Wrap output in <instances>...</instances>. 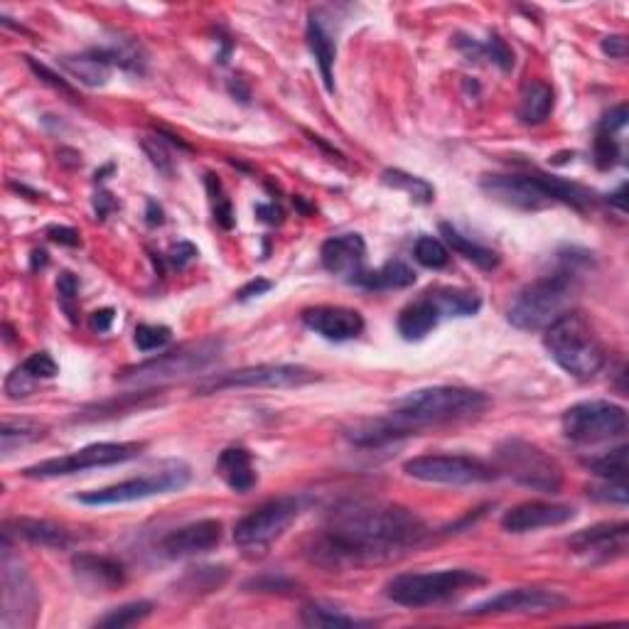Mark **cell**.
Masks as SVG:
<instances>
[{
	"label": "cell",
	"mask_w": 629,
	"mask_h": 629,
	"mask_svg": "<svg viewBox=\"0 0 629 629\" xmlns=\"http://www.w3.org/2000/svg\"><path fill=\"white\" fill-rule=\"evenodd\" d=\"M300 516V499L276 497L263 502L234 526V541L241 548H266L286 534V529Z\"/></svg>",
	"instance_id": "obj_15"
},
{
	"label": "cell",
	"mask_w": 629,
	"mask_h": 629,
	"mask_svg": "<svg viewBox=\"0 0 629 629\" xmlns=\"http://www.w3.org/2000/svg\"><path fill=\"white\" fill-rule=\"evenodd\" d=\"M489 406V399L482 391L465 389V386H430L406 394L394 403V416L406 423L413 433L426 426L440 423L467 421L480 416Z\"/></svg>",
	"instance_id": "obj_5"
},
{
	"label": "cell",
	"mask_w": 629,
	"mask_h": 629,
	"mask_svg": "<svg viewBox=\"0 0 629 629\" xmlns=\"http://www.w3.org/2000/svg\"><path fill=\"white\" fill-rule=\"evenodd\" d=\"M625 195H627V185H622L620 190L615 192V195H610V202L615 204V207L620 209V212H625V209H627V204H625Z\"/></svg>",
	"instance_id": "obj_61"
},
{
	"label": "cell",
	"mask_w": 629,
	"mask_h": 629,
	"mask_svg": "<svg viewBox=\"0 0 629 629\" xmlns=\"http://www.w3.org/2000/svg\"><path fill=\"white\" fill-rule=\"evenodd\" d=\"M145 222H148L150 227H160V224L165 222V212H163V207H160L158 202H153V200L148 202V212H145Z\"/></svg>",
	"instance_id": "obj_60"
},
{
	"label": "cell",
	"mask_w": 629,
	"mask_h": 629,
	"mask_svg": "<svg viewBox=\"0 0 629 629\" xmlns=\"http://www.w3.org/2000/svg\"><path fill=\"white\" fill-rule=\"evenodd\" d=\"M229 578V571L222 566H202V568H190L182 578V585L192 593H212V590L222 588L224 580Z\"/></svg>",
	"instance_id": "obj_40"
},
{
	"label": "cell",
	"mask_w": 629,
	"mask_h": 629,
	"mask_svg": "<svg viewBox=\"0 0 629 629\" xmlns=\"http://www.w3.org/2000/svg\"><path fill=\"white\" fill-rule=\"evenodd\" d=\"M45 426L32 421H5L3 430H0V443H3V453L10 455L15 448H23V445L35 443V440L45 438Z\"/></svg>",
	"instance_id": "obj_37"
},
{
	"label": "cell",
	"mask_w": 629,
	"mask_h": 629,
	"mask_svg": "<svg viewBox=\"0 0 629 629\" xmlns=\"http://www.w3.org/2000/svg\"><path fill=\"white\" fill-rule=\"evenodd\" d=\"M45 266H47V251H42V249L32 251V271H37V268H45Z\"/></svg>",
	"instance_id": "obj_62"
},
{
	"label": "cell",
	"mask_w": 629,
	"mask_h": 629,
	"mask_svg": "<svg viewBox=\"0 0 629 629\" xmlns=\"http://www.w3.org/2000/svg\"><path fill=\"white\" fill-rule=\"evenodd\" d=\"M271 288H273L271 281H266V278H256V281L246 283V286L241 288L239 293H236V300H241V303H244V300L258 298V295L268 293V290H271Z\"/></svg>",
	"instance_id": "obj_55"
},
{
	"label": "cell",
	"mask_w": 629,
	"mask_h": 629,
	"mask_svg": "<svg viewBox=\"0 0 629 629\" xmlns=\"http://www.w3.org/2000/svg\"><path fill=\"white\" fill-rule=\"evenodd\" d=\"M595 499H602V502H615V504H627L629 492L625 482H607L605 487H593L590 489Z\"/></svg>",
	"instance_id": "obj_50"
},
{
	"label": "cell",
	"mask_w": 629,
	"mask_h": 629,
	"mask_svg": "<svg viewBox=\"0 0 629 629\" xmlns=\"http://www.w3.org/2000/svg\"><path fill=\"white\" fill-rule=\"evenodd\" d=\"M544 344L553 362L566 374L585 381L605 367V344H602L598 330L578 310H568L556 322L546 327Z\"/></svg>",
	"instance_id": "obj_4"
},
{
	"label": "cell",
	"mask_w": 629,
	"mask_h": 629,
	"mask_svg": "<svg viewBox=\"0 0 629 629\" xmlns=\"http://www.w3.org/2000/svg\"><path fill=\"white\" fill-rule=\"evenodd\" d=\"M563 435L578 445L620 438L627 430V411L612 401H580L561 418Z\"/></svg>",
	"instance_id": "obj_11"
},
{
	"label": "cell",
	"mask_w": 629,
	"mask_h": 629,
	"mask_svg": "<svg viewBox=\"0 0 629 629\" xmlns=\"http://www.w3.org/2000/svg\"><path fill=\"white\" fill-rule=\"evenodd\" d=\"M305 37H308V47H310V52H313L317 67H320L325 89L330 91V94H335V82H332V77H335L332 69H335V57H337L335 40H332V35L325 30V25H322V20L317 18V15H310Z\"/></svg>",
	"instance_id": "obj_28"
},
{
	"label": "cell",
	"mask_w": 629,
	"mask_h": 629,
	"mask_svg": "<svg viewBox=\"0 0 629 629\" xmlns=\"http://www.w3.org/2000/svg\"><path fill=\"white\" fill-rule=\"evenodd\" d=\"M217 475L222 477L224 485L234 492L246 494L256 487V467L254 458L246 448H227L222 450L217 460Z\"/></svg>",
	"instance_id": "obj_24"
},
{
	"label": "cell",
	"mask_w": 629,
	"mask_h": 629,
	"mask_svg": "<svg viewBox=\"0 0 629 629\" xmlns=\"http://www.w3.org/2000/svg\"><path fill=\"white\" fill-rule=\"evenodd\" d=\"M595 163H598L600 170H610L612 165L617 163V158H620V143H617L615 136H610V133L605 131H598L595 133Z\"/></svg>",
	"instance_id": "obj_44"
},
{
	"label": "cell",
	"mask_w": 629,
	"mask_h": 629,
	"mask_svg": "<svg viewBox=\"0 0 629 629\" xmlns=\"http://www.w3.org/2000/svg\"><path fill=\"white\" fill-rule=\"evenodd\" d=\"M190 477H192V470L187 462L163 460L158 467H155V470L133 477V480L77 494V502L89 504V507H111V504L138 502V499L155 497V494L177 492V489L187 487Z\"/></svg>",
	"instance_id": "obj_9"
},
{
	"label": "cell",
	"mask_w": 629,
	"mask_h": 629,
	"mask_svg": "<svg viewBox=\"0 0 629 629\" xmlns=\"http://www.w3.org/2000/svg\"><path fill=\"white\" fill-rule=\"evenodd\" d=\"M320 258L325 271H330L337 278H344L347 283H354V286L367 273V268H364L367 244H364L362 234L332 236V239H327L322 244Z\"/></svg>",
	"instance_id": "obj_17"
},
{
	"label": "cell",
	"mask_w": 629,
	"mask_h": 629,
	"mask_svg": "<svg viewBox=\"0 0 629 629\" xmlns=\"http://www.w3.org/2000/svg\"><path fill=\"white\" fill-rule=\"evenodd\" d=\"M222 541V521L217 519H202L195 524H187L182 529L170 531L163 541H160V551L168 558H185L197 556V553L212 551Z\"/></svg>",
	"instance_id": "obj_21"
},
{
	"label": "cell",
	"mask_w": 629,
	"mask_h": 629,
	"mask_svg": "<svg viewBox=\"0 0 629 629\" xmlns=\"http://www.w3.org/2000/svg\"><path fill=\"white\" fill-rule=\"evenodd\" d=\"M3 534L18 536V539H25L30 544L45 548H69L74 544V534L67 526L47 519H28V516L5 521Z\"/></svg>",
	"instance_id": "obj_23"
},
{
	"label": "cell",
	"mask_w": 629,
	"mask_h": 629,
	"mask_svg": "<svg viewBox=\"0 0 629 629\" xmlns=\"http://www.w3.org/2000/svg\"><path fill=\"white\" fill-rule=\"evenodd\" d=\"M440 234L445 236V241H448V246L455 251V254H460L470 263H475V266L482 268V271H494V268L499 266V256L494 254L492 249H487V246H482V244H477V241L462 236L453 224H440Z\"/></svg>",
	"instance_id": "obj_34"
},
{
	"label": "cell",
	"mask_w": 629,
	"mask_h": 629,
	"mask_svg": "<svg viewBox=\"0 0 629 629\" xmlns=\"http://www.w3.org/2000/svg\"><path fill=\"white\" fill-rule=\"evenodd\" d=\"M47 236H50L52 241H57V244H64V246L82 244V239H79V231L72 229V227H50L47 229Z\"/></svg>",
	"instance_id": "obj_54"
},
{
	"label": "cell",
	"mask_w": 629,
	"mask_h": 629,
	"mask_svg": "<svg viewBox=\"0 0 629 629\" xmlns=\"http://www.w3.org/2000/svg\"><path fill=\"white\" fill-rule=\"evenodd\" d=\"M482 57L489 59V62H494L497 67H502L504 72H509V69L514 67L512 50H509L507 42H504L499 35H489V40L482 42Z\"/></svg>",
	"instance_id": "obj_46"
},
{
	"label": "cell",
	"mask_w": 629,
	"mask_h": 629,
	"mask_svg": "<svg viewBox=\"0 0 629 629\" xmlns=\"http://www.w3.org/2000/svg\"><path fill=\"white\" fill-rule=\"evenodd\" d=\"M214 219H217L224 229L234 227V212H231V202L227 197H219V200L214 202Z\"/></svg>",
	"instance_id": "obj_57"
},
{
	"label": "cell",
	"mask_w": 629,
	"mask_h": 629,
	"mask_svg": "<svg viewBox=\"0 0 629 629\" xmlns=\"http://www.w3.org/2000/svg\"><path fill=\"white\" fill-rule=\"evenodd\" d=\"M428 298L433 300L435 308L440 310L443 317H472L480 313L482 308V298L475 293V290L467 288H450V286H440L428 290Z\"/></svg>",
	"instance_id": "obj_30"
},
{
	"label": "cell",
	"mask_w": 629,
	"mask_h": 629,
	"mask_svg": "<svg viewBox=\"0 0 629 629\" xmlns=\"http://www.w3.org/2000/svg\"><path fill=\"white\" fill-rule=\"evenodd\" d=\"M118 207V202L114 200V197L109 195V192H99V195L94 197V209H96V219H106L111 212Z\"/></svg>",
	"instance_id": "obj_58"
},
{
	"label": "cell",
	"mask_w": 629,
	"mask_h": 629,
	"mask_svg": "<svg viewBox=\"0 0 629 629\" xmlns=\"http://www.w3.org/2000/svg\"><path fill=\"white\" fill-rule=\"evenodd\" d=\"M145 450V443H94L86 448L69 453L64 458L42 460L37 465L25 467L23 475L30 480H55V477L77 475V472L94 470V467H111L118 462L138 458Z\"/></svg>",
	"instance_id": "obj_13"
},
{
	"label": "cell",
	"mask_w": 629,
	"mask_h": 629,
	"mask_svg": "<svg viewBox=\"0 0 629 629\" xmlns=\"http://www.w3.org/2000/svg\"><path fill=\"white\" fill-rule=\"evenodd\" d=\"M57 293H59V300H62V308L67 310L69 320L77 322V310H74V300H77L79 283H77V278H74L69 271L59 273V278H57Z\"/></svg>",
	"instance_id": "obj_48"
},
{
	"label": "cell",
	"mask_w": 629,
	"mask_h": 629,
	"mask_svg": "<svg viewBox=\"0 0 629 629\" xmlns=\"http://www.w3.org/2000/svg\"><path fill=\"white\" fill-rule=\"evenodd\" d=\"M25 59H28V67L32 69V74H35L40 82H45L47 86H52V89L59 91V94H64V96H69L72 101H77V91H74V86L69 84L67 79H62L57 72H52L47 64H40L37 59H32V57H25Z\"/></svg>",
	"instance_id": "obj_45"
},
{
	"label": "cell",
	"mask_w": 629,
	"mask_h": 629,
	"mask_svg": "<svg viewBox=\"0 0 629 629\" xmlns=\"http://www.w3.org/2000/svg\"><path fill=\"white\" fill-rule=\"evenodd\" d=\"M625 123H627V106L620 104V106H615L610 114L602 116L598 131H605V133H610V136H615L617 131H622V128H625Z\"/></svg>",
	"instance_id": "obj_51"
},
{
	"label": "cell",
	"mask_w": 629,
	"mask_h": 629,
	"mask_svg": "<svg viewBox=\"0 0 629 629\" xmlns=\"http://www.w3.org/2000/svg\"><path fill=\"white\" fill-rule=\"evenodd\" d=\"M430 539L426 521L411 509L384 502H349L305 541V556L325 571H352L394 561Z\"/></svg>",
	"instance_id": "obj_1"
},
{
	"label": "cell",
	"mask_w": 629,
	"mask_h": 629,
	"mask_svg": "<svg viewBox=\"0 0 629 629\" xmlns=\"http://www.w3.org/2000/svg\"><path fill=\"white\" fill-rule=\"evenodd\" d=\"M413 256L426 268H445L450 263V251L435 236H421L416 246H413Z\"/></svg>",
	"instance_id": "obj_41"
},
{
	"label": "cell",
	"mask_w": 629,
	"mask_h": 629,
	"mask_svg": "<svg viewBox=\"0 0 629 629\" xmlns=\"http://www.w3.org/2000/svg\"><path fill=\"white\" fill-rule=\"evenodd\" d=\"M320 379L313 369L300 364H256V367L236 369V372L207 376L195 386L197 396L222 394L231 389H293V386L313 384Z\"/></svg>",
	"instance_id": "obj_10"
},
{
	"label": "cell",
	"mask_w": 629,
	"mask_h": 629,
	"mask_svg": "<svg viewBox=\"0 0 629 629\" xmlns=\"http://www.w3.org/2000/svg\"><path fill=\"white\" fill-rule=\"evenodd\" d=\"M114 67L128 69V72L143 74L145 72V52L136 37H126L123 32H116L104 47H99Z\"/></svg>",
	"instance_id": "obj_33"
},
{
	"label": "cell",
	"mask_w": 629,
	"mask_h": 629,
	"mask_svg": "<svg viewBox=\"0 0 629 629\" xmlns=\"http://www.w3.org/2000/svg\"><path fill=\"white\" fill-rule=\"evenodd\" d=\"M413 283H416V271L401 258H394V261L384 263L376 271L364 273L357 281V286L367 290H399L413 286Z\"/></svg>",
	"instance_id": "obj_31"
},
{
	"label": "cell",
	"mask_w": 629,
	"mask_h": 629,
	"mask_svg": "<svg viewBox=\"0 0 629 629\" xmlns=\"http://www.w3.org/2000/svg\"><path fill=\"white\" fill-rule=\"evenodd\" d=\"M3 615L0 625L5 629L30 627L35 622L37 610H40V595H37L35 583L30 573L20 563L10 548V536H3Z\"/></svg>",
	"instance_id": "obj_14"
},
{
	"label": "cell",
	"mask_w": 629,
	"mask_h": 629,
	"mask_svg": "<svg viewBox=\"0 0 629 629\" xmlns=\"http://www.w3.org/2000/svg\"><path fill=\"white\" fill-rule=\"evenodd\" d=\"M485 585V575L470 568H448L435 573H401L386 583V598L401 607H430Z\"/></svg>",
	"instance_id": "obj_6"
},
{
	"label": "cell",
	"mask_w": 629,
	"mask_h": 629,
	"mask_svg": "<svg viewBox=\"0 0 629 629\" xmlns=\"http://www.w3.org/2000/svg\"><path fill=\"white\" fill-rule=\"evenodd\" d=\"M160 391H141V394H123L121 399H111L104 403H96V406L84 408L74 421H101V418H111V416H121V413H131V411H141V408L150 406V403L158 401Z\"/></svg>",
	"instance_id": "obj_32"
},
{
	"label": "cell",
	"mask_w": 629,
	"mask_h": 629,
	"mask_svg": "<svg viewBox=\"0 0 629 629\" xmlns=\"http://www.w3.org/2000/svg\"><path fill=\"white\" fill-rule=\"evenodd\" d=\"M172 340V330L165 325H138L133 342L141 352H153V349H163Z\"/></svg>",
	"instance_id": "obj_42"
},
{
	"label": "cell",
	"mask_w": 629,
	"mask_h": 629,
	"mask_svg": "<svg viewBox=\"0 0 629 629\" xmlns=\"http://www.w3.org/2000/svg\"><path fill=\"white\" fill-rule=\"evenodd\" d=\"M150 612H153V602H148V600L128 602V605L116 607V610H111L109 615L96 620V627H106V629L133 627V625H138V622H143L145 617H150Z\"/></svg>",
	"instance_id": "obj_38"
},
{
	"label": "cell",
	"mask_w": 629,
	"mask_h": 629,
	"mask_svg": "<svg viewBox=\"0 0 629 629\" xmlns=\"http://www.w3.org/2000/svg\"><path fill=\"white\" fill-rule=\"evenodd\" d=\"M195 256H197V249L190 244V241H180V244H175L168 251V261L175 268H185Z\"/></svg>",
	"instance_id": "obj_52"
},
{
	"label": "cell",
	"mask_w": 629,
	"mask_h": 629,
	"mask_svg": "<svg viewBox=\"0 0 629 629\" xmlns=\"http://www.w3.org/2000/svg\"><path fill=\"white\" fill-rule=\"evenodd\" d=\"M494 467L502 475L512 477L516 485L534 492L558 494L563 487V470L556 458L539 445L521 438H507L494 450Z\"/></svg>",
	"instance_id": "obj_7"
},
{
	"label": "cell",
	"mask_w": 629,
	"mask_h": 629,
	"mask_svg": "<svg viewBox=\"0 0 629 629\" xmlns=\"http://www.w3.org/2000/svg\"><path fill=\"white\" fill-rule=\"evenodd\" d=\"M440 320H443L440 310L435 308V303L428 298V293H423L421 298L413 300L411 305H406V308L401 310L396 327H399V335L403 340L418 342L426 335H430V332L438 327Z\"/></svg>",
	"instance_id": "obj_26"
},
{
	"label": "cell",
	"mask_w": 629,
	"mask_h": 629,
	"mask_svg": "<svg viewBox=\"0 0 629 629\" xmlns=\"http://www.w3.org/2000/svg\"><path fill=\"white\" fill-rule=\"evenodd\" d=\"M35 381L37 379H32L23 367L13 369L8 379H5V394H8V399H25L35 389Z\"/></svg>",
	"instance_id": "obj_49"
},
{
	"label": "cell",
	"mask_w": 629,
	"mask_h": 629,
	"mask_svg": "<svg viewBox=\"0 0 629 629\" xmlns=\"http://www.w3.org/2000/svg\"><path fill=\"white\" fill-rule=\"evenodd\" d=\"M256 214L268 224H281L283 222V212L276 207V204H258Z\"/></svg>",
	"instance_id": "obj_59"
},
{
	"label": "cell",
	"mask_w": 629,
	"mask_h": 629,
	"mask_svg": "<svg viewBox=\"0 0 629 629\" xmlns=\"http://www.w3.org/2000/svg\"><path fill=\"white\" fill-rule=\"evenodd\" d=\"M629 524L627 521H607V524L590 526L571 536L568 546L580 556L595 558V561H610L627 551Z\"/></svg>",
	"instance_id": "obj_20"
},
{
	"label": "cell",
	"mask_w": 629,
	"mask_h": 629,
	"mask_svg": "<svg viewBox=\"0 0 629 629\" xmlns=\"http://www.w3.org/2000/svg\"><path fill=\"white\" fill-rule=\"evenodd\" d=\"M583 465L588 467L593 475L602 477L605 482H625L627 477V445L610 450V453L598 455V458L583 460Z\"/></svg>",
	"instance_id": "obj_36"
},
{
	"label": "cell",
	"mask_w": 629,
	"mask_h": 629,
	"mask_svg": "<svg viewBox=\"0 0 629 629\" xmlns=\"http://www.w3.org/2000/svg\"><path fill=\"white\" fill-rule=\"evenodd\" d=\"M59 64H62V69L69 74V77L77 79L79 84L91 86V89L109 84L111 72H114V64L106 59V55L99 50V47H96V50L82 52V55L62 57L59 59Z\"/></svg>",
	"instance_id": "obj_25"
},
{
	"label": "cell",
	"mask_w": 629,
	"mask_h": 629,
	"mask_svg": "<svg viewBox=\"0 0 629 629\" xmlns=\"http://www.w3.org/2000/svg\"><path fill=\"white\" fill-rule=\"evenodd\" d=\"M74 578L94 593H114L126 583V566L116 558L96 556V553H77L72 558Z\"/></svg>",
	"instance_id": "obj_22"
},
{
	"label": "cell",
	"mask_w": 629,
	"mask_h": 629,
	"mask_svg": "<svg viewBox=\"0 0 629 629\" xmlns=\"http://www.w3.org/2000/svg\"><path fill=\"white\" fill-rule=\"evenodd\" d=\"M141 145H143L145 155H148V158H150V163L155 165V170H158L160 175L172 177V172H175V165H172L170 150H168V145L163 143V138H160V136H148V138H143Z\"/></svg>",
	"instance_id": "obj_43"
},
{
	"label": "cell",
	"mask_w": 629,
	"mask_h": 629,
	"mask_svg": "<svg viewBox=\"0 0 629 629\" xmlns=\"http://www.w3.org/2000/svg\"><path fill=\"white\" fill-rule=\"evenodd\" d=\"M300 620L308 627H327V629H340V627H367L369 622L354 620V617L344 615L342 610L330 605H320V602H310L300 612Z\"/></svg>",
	"instance_id": "obj_35"
},
{
	"label": "cell",
	"mask_w": 629,
	"mask_h": 629,
	"mask_svg": "<svg viewBox=\"0 0 629 629\" xmlns=\"http://www.w3.org/2000/svg\"><path fill=\"white\" fill-rule=\"evenodd\" d=\"M20 367H23L25 372L32 376V379H55V376L59 374L57 362H55V359H52L50 352L30 354V357L25 359V362L20 364Z\"/></svg>",
	"instance_id": "obj_47"
},
{
	"label": "cell",
	"mask_w": 629,
	"mask_h": 629,
	"mask_svg": "<svg viewBox=\"0 0 629 629\" xmlns=\"http://www.w3.org/2000/svg\"><path fill=\"white\" fill-rule=\"evenodd\" d=\"M408 435H416L406 423L399 421L394 413H389L386 418H376V421H362L357 423L347 433V438L354 445H362V448H379V445L394 443L399 438H408Z\"/></svg>",
	"instance_id": "obj_27"
},
{
	"label": "cell",
	"mask_w": 629,
	"mask_h": 629,
	"mask_svg": "<svg viewBox=\"0 0 629 629\" xmlns=\"http://www.w3.org/2000/svg\"><path fill=\"white\" fill-rule=\"evenodd\" d=\"M482 192L521 212H539L551 207L553 202L568 204V207L585 212L593 207V192L578 182L561 180V177L531 172V175H489L480 182Z\"/></svg>",
	"instance_id": "obj_3"
},
{
	"label": "cell",
	"mask_w": 629,
	"mask_h": 629,
	"mask_svg": "<svg viewBox=\"0 0 629 629\" xmlns=\"http://www.w3.org/2000/svg\"><path fill=\"white\" fill-rule=\"evenodd\" d=\"M575 519V509L556 502H524L516 504L502 516V529L509 534H529V531L551 529Z\"/></svg>",
	"instance_id": "obj_19"
},
{
	"label": "cell",
	"mask_w": 629,
	"mask_h": 629,
	"mask_svg": "<svg viewBox=\"0 0 629 629\" xmlns=\"http://www.w3.org/2000/svg\"><path fill=\"white\" fill-rule=\"evenodd\" d=\"M602 52L612 59H625L627 57V37L625 35H607L602 40Z\"/></svg>",
	"instance_id": "obj_53"
},
{
	"label": "cell",
	"mask_w": 629,
	"mask_h": 629,
	"mask_svg": "<svg viewBox=\"0 0 629 629\" xmlns=\"http://www.w3.org/2000/svg\"><path fill=\"white\" fill-rule=\"evenodd\" d=\"M403 472L413 480L433 482V485H485L497 480V467L472 455H421L403 465Z\"/></svg>",
	"instance_id": "obj_12"
},
{
	"label": "cell",
	"mask_w": 629,
	"mask_h": 629,
	"mask_svg": "<svg viewBox=\"0 0 629 629\" xmlns=\"http://www.w3.org/2000/svg\"><path fill=\"white\" fill-rule=\"evenodd\" d=\"M553 104H556V96L553 89L546 82L539 79H531L521 89V101H519V118L526 126H539L551 116Z\"/></svg>",
	"instance_id": "obj_29"
},
{
	"label": "cell",
	"mask_w": 629,
	"mask_h": 629,
	"mask_svg": "<svg viewBox=\"0 0 629 629\" xmlns=\"http://www.w3.org/2000/svg\"><path fill=\"white\" fill-rule=\"evenodd\" d=\"M580 290V258L563 256L546 276H539L516 293L507 310V320L516 330L539 332L566 315Z\"/></svg>",
	"instance_id": "obj_2"
},
{
	"label": "cell",
	"mask_w": 629,
	"mask_h": 629,
	"mask_svg": "<svg viewBox=\"0 0 629 629\" xmlns=\"http://www.w3.org/2000/svg\"><path fill=\"white\" fill-rule=\"evenodd\" d=\"M384 185L394 187V190H403L408 197H413V200L423 202V204L433 202V197H435V190L430 182L423 180V177L408 175V172H403V170H386Z\"/></svg>",
	"instance_id": "obj_39"
},
{
	"label": "cell",
	"mask_w": 629,
	"mask_h": 629,
	"mask_svg": "<svg viewBox=\"0 0 629 629\" xmlns=\"http://www.w3.org/2000/svg\"><path fill=\"white\" fill-rule=\"evenodd\" d=\"M114 320H116V310H114V308L96 310V313L91 315V330H96V332H109L111 325H114Z\"/></svg>",
	"instance_id": "obj_56"
},
{
	"label": "cell",
	"mask_w": 629,
	"mask_h": 629,
	"mask_svg": "<svg viewBox=\"0 0 629 629\" xmlns=\"http://www.w3.org/2000/svg\"><path fill=\"white\" fill-rule=\"evenodd\" d=\"M566 595L546 588H514L470 607V615H544L568 605Z\"/></svg>",
	"instance_id": "obj_16"
},
{
	"label": "cell",
	"mask_w": 629,
	"mask_h": 629,
	"mask_svg": "<svg viewBox=\"0 0 629 629\" xmlns=\"http://www.w3.org/2000/svg\"><path fill=\"white\" fill-rule=\"evenodd\" d=\"M303 325L330 342L354 340L364 332V317L342 305H315L303 310Z\"/></svg>",
	"instance_id": "obj_18"
},
{
	"label": "cell",
	"mask_w": 629,
	"mask_h": 629,
	"mask_svg": "<svg viewBox=\"0 0 629 629\" xmlns=\"http://www.w3.org/2000/svg\"><path fill=\"white\" fill-rule=\"evenodd\" d=\"M222 340L209 337V340L182 344V347L170 349V352L158 354L155 359L136 364V367H126L116 374V381L121 384H136V386H155L160 381L177 379V376L197 374L207 369L209 364L217 362L222 354Z\"/></svg>",
	"instance_id": "obj_8"
}]
</instances>
